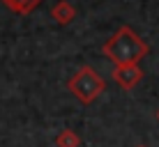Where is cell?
Wrapping results in <instances>:
<instances>
[{"instance_id":"cell-1","label":"cell","mask_w":159,"mask_h":147,"mask_svg":"<svg viewBox=\"0 0 159 147\" xmlns=\"http://www.w3.org/2000/svg\"><path fill=\"white\" fill-rule=\"evenodd\" d=\"M150 46L136 35L129 25H122L108 37V41L102 46V53L111 60L113 64H139L148 55Z\"/></svg>"},{"instance_id":"cell-2","label":"cell","mask_w":159,"mask_h":147,"mask_svg":"<svg viewBox=\"0 0 159 147\" xmlns=\"http://www.w3.org/2000/svg\"><path fill=\"white\" fill-rule=\"evenodd\" d=\"M67 88L81 103H92L102 97V92L106 90V83H104V78L92 67H81L69 78Z\"/></svg>"},{"instance_id":"cell-3","label":"cell","mask_w":159,"mask_h":147,"mask_svg":"<svg viewBox=\"0 0 159 147\" xmlns=\"http://www.w3.org/2000/svg\"><path fill=\"white\" fill-rule=\"evenodd\" d=\"M143 78V69L139 64H118L113 69V80L120 85L122 90H134Z\"/></svg>"},{"instance_id":"cell-4","label":"cell","mask_w":159,"mask_h":147,"mask_svg":"<svg viewBox=\"0 0 159 147\" xmlns=\"http://www.w3.org/2000/svg\"><path fill=\"white\" fill-rule=\"evenodd\" d=\"M51 16L58 21L60 25H67V23H72V21L76 19V9L72 7V2H67V0H60V2L53 5Z\"/></svg>"},{"instance_id":"cell-5","label":"cell","mask_w":159,"mask_h":147,"mask_svg":"<svg viewBox=\"0 0 159 147\" xmlns=\"http://www.w3.org/2000/svg\"><path fill=\"white\" fill-rule=\"evenodd\" d=\"M56 147H81L79 133L72 131V129H62V131L56 136Z\"/></svg>"},{"instance_id":"cell-6","label":"cell","mask_w":159,"mask_h":147,"mask_svg":"<svg viewBox=\"0 0 159 147\" xmlns=\"http://www.w3.org/2000/svg\"><path fill=\"white\" fill-rule=\"evenodd\" d=\"M2 2L7 5L12 12H16V14H30L42 0H2Z\"/></svg>"},{"instance_id":"cell-7","label":"cell","mask_w":159,"mask_h":147,"mask_svg":"<svg viewBox=\"0 0 159 147\" xmlns=\"http://www.w3.org/2000/svg\"><path fill=\"white\" fill-rule=\"evenodd\" d=\"M136 147H148V145H136Z\"/></svg>"},{"instance_id":"cell-8","label":"cell","mask_w":159,"mask_h":147,"mask_svg":"<svg viewBox=\"0 0 159 147\" xmlns=\"http://www.w3.org/2000/svg\"><path fill=\"white\" fill-rule=\"evenodd\" d=\"M157 119H159V110H157Z\"/></svg>"}]
</instances>
